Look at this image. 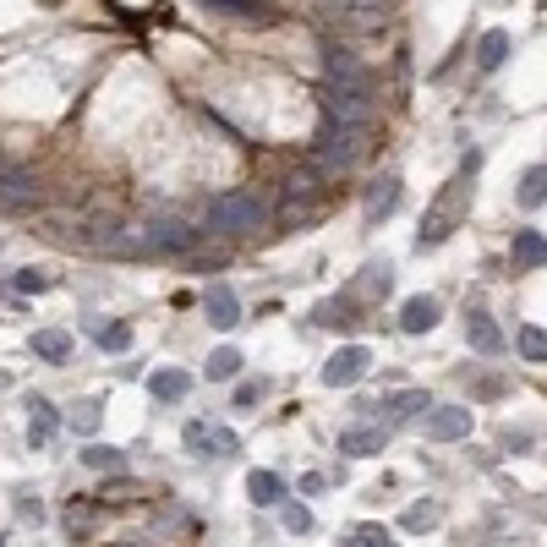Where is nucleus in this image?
Listing matches in <instances>:
<instances>
[{
    "label": "nucleus",
    "instance_id": "f257e3e1",
    "mask_svg": "<svg viewBox=\"0 0 547 547\" xmlns=\"http://www.w3.org/2000/svg\"><path fill=\"white\" fill-rule=\"evenodd\" d=\"M476 165H482V154L471 148V154H465V165H460V176L433 197V208H427L422 230H416V247H422V252H427V247H444V241L460 230V219L471 214V192H476L471 181H476Z\"/></svg>",
    "mask_w": 547,
    "mask_h": 547
},
{
    "label": "nucleus",
    "instance_id": "f03ea898",
    "mask_svg": "<svg viewBox=\"0 0 547 547\" xmlns=\"http://www.w3.org/2000/svg\"><path fill=\"white\" fill-rule=\"evenodd\" d=\"M323 77H329V115L362 121V115H367V99H372L367 66L356 61L351 50H329V55H323Z\"/></svg>",
    "mask_w": 547,
    "mask_h": 547
},
{
    "label": "nucleus",
    "instance_id": "7ed1b4c3",
    "mask_svg": "<svg viewBox=\"0 0 547 547\" xmlns=\"http://www.w3.org/2000/svg\"><path fill=\"white\" fill-rule=\"evenodd\" d=\"M362 137H367V121H345V115H329V121L318 126V165L323 170H351L356 159H362Z\"/></svg>",
    "mask_w": 547,
    "mask_h": 547
},
{
    "label": "nucleus",
    "instance_id": "20e7f679",
    "mask_svg": "<svg viewBox=\"0 0 547 547\" xmlns=\"http://www.w3.org/2000/svg\"><path fill=\"white\" fill-rule=\"evenodd\" d=\"M263 219H269V208H263L258 192H219L214 203H208V225H214L219 236H252Z\"/></svg>",
    "mask_w": 547,
    "mask_h": 547
},
{
    "label": "nucleus",
    "instance_id": "39448f33",
    "mask_svg": "<svg viewBox=\"0 0 547 547\" xmlns=\"http://www.w3.org/2000/svg\"><path fill=\"white\" fill-rule=\"evenodd\" d=\"M367 367H372L367 345H340V351L323 362V383H329V389H351V383L367 378Z\"/></svg>",
    "mask_w": 547,
    "mask_h": 547
},
{
    "label": "nucleus",
    "instance_id": "423d86ee",
    "mask_svg": "<svg viewBox=\"0 0 547 547\" xmlns=\"http://www.w3.org/2000/svg\"><path fill=\"white\" fill-rule=\"evenodd\" d=\"M422 427L433 444H460V438H471V411L465 405H433Z\"/></svg>",
    "mask_w": 547,
    "mask_h": 547
},
{
    "label": "nucleus",
    "instance_id": "0eeeda50",
    "mask_svg": "<svg viewBox=\"0 0 547 547\" xmlns=\"http://www.w3.org/2000/svg\"><path fill=\"white\" fill-rule=\"evenodd\" d=\"M394 208H400V176H378L367 186V203H362V214H367V225H383V219L394 214Z\"/></svg>",
    "mask_w": 547,
    "mask_h": 547
},
{
    "label": "nucleus",
    "instance_id": "6e6552de",
    "mask_svg": "<svg viewBox=\"0 0 547 547\" xmlns=\"http://www.w3.org/2000/svg\"><path fill=\"white\" fill-rule=\"evenodd\" d=\"M203 312H208V323H214V329H236L241 323V301H236V290L230 285H208L203 290Z\"/></svg>",
    "mask_w": 547,
    "mask_h": 547
},
{
    "label": "nucleus",
    "instance_id": "1a4fd4ad",
    "mask_svg": "<svg viewBox=\"0 0 547 547\" xmlns=\"http://www.w3.org/2000/svg\"><path fill=\"white\" fill-rule=\"evenodd\" d=\"M438 318H444L438 296H405V307H400V329L405 334H433Z\"/></svg>",
    "mask_w": 547,
    "mask_h": 547
},
{
    "label": "nucleus",
    "instance_id": "9d476101",
    "mask_svg": "<svg viewBox=\"0 0 547 547\" xmlns=\"http://www.w3.org/2000/svg\"><path fill=\"white\" fill-rule=\"evenodd\" d=\"M0 208H6V214H22V208H33V181H28V170L0 165Z\"/></svg>",
    "mask_w": 547,
    "mask_h": 547
},
{
    "label": "nucleus",
    "instance_id": "9b49d317",
    "mask_svg": "<svg viewBox=\"0 0 547 547\" xmlns=\"http://www.w3.org/2000/svg\"><path fill=\"white\" fill-rule=\"evenodd\" d=\"M465 340H471V351H476V356H498V351H504V334H498V323L487 318L482 307L465 312Z\"/></svg>",
    "mask_w": 547,
    "mask_h": 547
},
{
    "label": "nucleus",
    "instance_id": "f8f14e48",
    "mask_svg": "<svg viewBox=\"0 0 547 547\" xmlns=\"http://www.w3.org/2000/svg\"><path fill=\"white\" fill-rule=\"evenodd\" d=\"M509 258H515V269H547V236L542 230H515Z\"/></svg>",
    "mask_w": 547,
    "mask_h": 547
},
{
    "label": "nucleus",
    "instance_id": "ddd939ff",
    "mask_svg": "<svg viewBox=\"0 0 547 547\" xmlns=\"http://www.w3.org/2000/svg\"><path fill=\"white\" fill-rule=\"evenodd\" d=\"M148 394H154V400H165V405H181L186 394H192V372H181V367H159L154 378H148Z\"/></svg>",
    "mask_w": 547,
    "mask_h": 547
},
{
    "label": "nucleus",
    "instance_id": "4468645a",
    "mask_svg": "<svg viewBox=\"0 0 547 547\" xmlns=\"http://www.w3.org/2000/svg\"><path fill=\"white\" fill-rule=\"evenodd\" d=\"M55 433H61V416H55V405H50V400H28V444L44 449Z\"/></svg>",
    "mask_w": 547,
    "mask_h": 547
},
{
    "label": "nucleus",
    "instance_id": "2eb2a0df",
    "mask_svg": "<svg viewBox=\"0 0 547 547\" xmlns=\"http://www.w3.org/2000/svg\"><path fill=\"white\" fill-rule=\"evenodd\" d=\"M203 6L236 22H274V0H203Z\"/></svg>",
    "mask_w": 547,
    "mask_h": 547
},
{
    "label": "nucleus",
    "instance_id": "dca6fc26",
    "mask_svg": "<svg viewBox=\"0 0 547 547\" xmlns=\"http://www.w3.org/2000/svg\"><path fill=\"white\" fill-rule=\"evenodd\" d=\"M143 241H148L154 252H186V247H192V230H186V225H176V219H154Z\"/></svg>",
    "mask_w": 547,
    "mask_h": 547
},
{
    "label": "nucleus",
    "instance_id": "f3484780",
    "mask_svg": "<svg viewBox=\"0 0 547 547\" xmlns=\"http://www.w3.org/2000/svg\"><path fill=\"white\" fill-rule=\"evenodd\" d=\"M504 61H509V33L504 28H487L482 44H476V66H482V72H498Z\"/></svg>",
    "mask_w": 547,
    "mask_h": 547
},
{
    "label": "nucleus",
    "instance_id": "a211bd4d",
    "mask_svg": "<svg viewBox=\"0 0 547 547\" xmlns=\"http://www.w3.org/2000/svg\"><path fill=\"white\" fill-rule=\"evenodd\" d=\"M340 449H345L351 460H367V455H378V449H383V433H378V427H345V433H340Z\"/></svg>",
    "mask_w": 547,
    "mask_h": 547
},
{
    "label": "nucleus",
    "instance_id": "6ab92c4d",
    "mask_svg": "<svg viewBox=\"0 0 547 547\" xmlns=\"http://www.w3.org/2000/svg\"><path fill=\"white\" fill-rule=\"evenodd\" d=\"M33 356H39V362H66V356H72V334L66 329H39L33 334Z\"/></svg>",
    "mask_w": 547,
    "mask_h": 547
},
{
    "label": "nucleus",
    "instance_id": "aec40b11",
    "mask_svg": "<svg viewBox=\"0 0 547 547\" xmlns=\"http://www.w3.org/2000/svg\"><path fill=\"white\" fill-rule=\"evenodd\" d=\"M247 498H252L258 509H274L279 498H285V482H279L274 471H252V476H247Z\"/></svg>",
    "mask_w": 547,
    "mask_h": 547
},
{
    "label": "nucleus",
    "instance_id": "412c9836",
    "mask_svg": "<svg viewBox=\"0 0 547 547\" xmlns=\"http://www.w3.org/2000/svg\"><path fill=\"white\" fill-rule=\"evenodd\" d=\"M312 318H318L323 329H351V323H356V301L351 296H329V301H318Z\"/></svg>",
    "mask_w": 547,
    "mask_h": 547
},
{
    "label": "nucleus",
    "instance_id": "4be33fe9",
    "mask_svg": "<svg viewBox=\"0 0 547 547\" xmlns=\"http://www.w3.org/2000/svg\"><path fill=\"white\" fill-rule=\"evenodd\" d=\"M515 351H520V362H547V329H542V323H520V329H515Z\"/></svg>",
    "mask_w": 547,
    "mask_h": 547
},
{
    "label": "nucleus",
    "instance_id": "5701e85b",
    "mask_svg": "<svg viewBox=\"0 0 547 547\" xmlns=\"http://www.w3.org/2000/svg\"><path fill=\"white\" fill-rule=\"evenodd\" d=\"M383 405H389V416H394V422H405V416L433 411V394H427V389H405V394H394V400H383Z\"/></svg>",
    "mask_w": 547,
    "mask_h": 547
},
{
    "label": "nucleus",
    "instance_id": "b1692460",
    "mask_svg": "<svg viewBox=\"0 0 547 547\" xmlns=\"http://www.w3.org/2000/svg\"><path fill=\"white\" fill-rule=\"evenodd\" d=\"M520 208H542L547 203V165H531L526 176H520Z\"/></svg>",
    "mask_w": 547,
    "mask_h": 547
},
{
    "label": "nucleus",
    "instance_id": "393cba45",
    "mask_svg": "<svg viewBox=\"0 0 547 547\" xmlns=\"http://www.w3.org/2000/svg\"><path fill=\"white\" fill-rule=\"evenodd\" d=\"M236 372H241V351H236V345H219V351H208V378H214V383L236 378Z\"/></svg>",
    "mask_w": 547,
    "mask_h": 547
},
{
    "label": "nucleus",
    "instance_id": "a878e982",
    "mask_svg": "<svg viewBox=\"0 0 547 547\" xmlns=\"http://www.w3.org/2000/svg\"><path fill=\"white\" fill-rule=\"evenodd\" d=\"M279 526H285L290 537H307V531H312V509L307 504H279Z\"/></svg>",
    "mask_w": 547,
    "mask_h": 547
},
{
    "label": "nucleus",
    "instance_id": "bb28decb",
    "mask_svg": "<svg viewBox=\"0 0 547 547\" xmlns=\"http://www.w3.org/2000/svg\"><path fill=\"white\" fill-rule=\"evenodd\" d=\"M345 547H400V542H394L383 526H351V537H345Z\"/></svg>",
    "mask_w": 547,
    "mask_h": 547
},
{
    "label": "nucleus",
    "instance_id": "cd10ccee",
    "mask_svg": "<svg viewBox=\"0 0 547 547\" xmlns=\"http://www.w3.org/2000/svg\"><path fill=\"white\" fill-rule=\"evenodd\" d=\"M340 6L351 11L362 28H378V22H383V0H340Z\"/></svg>",
    "mask_w": 547,
    "mask_h": 547
},
{
    "label": "nucleus",
    "instance_id": "c85d7f7f",
    "mask_svg": "<svg viewBox=\"0 0 547 547\" xmlns=\"http://www.w3.org/2000/svg\"><path fill=\"white\" fill-rule=\"evenodd\" d=\"M83 465H93V471H126V455L121 449H83Z\"/></svg>",
    "mask_w": 547,
    "mask_h": 547
},
{
    "label": "nucleus",
    "instance_id": "c756f323",
    "mask_svg": "<svg viewBox=\"0 0 547 547\" xmlns=\"http://www.w3.org/2000/svg\"><path fill=\"white\" fill-rule=\"evenodd\" d=\"M438 520V504H411L405 509V531H427Z\"/></svg>",
    "mask_w": 547,
    "mask_h": 547
},
{
    "label": "nucleus",
    "instance_id": "7c9ffc66",
    "mask_svg": "<svg viewBox=\"0 0 547 547\" xmlns=\"http://www.w3.org/2000/svg\"><path fill=\"white\" fill-rule=\"evenodd\" d=\"M11 285H17V290H22V296H33V290H50V285H55V279H50V274H44V269H22L17 279H11Z\"/></svg>",
    "mask_w": 547,
    "mask_h": 547
},
{
    "label": "nucleus",
    "instance_id": "2f4dec72",
    "mask_svg": "<svg viewBox=\"0 0 547 547\" xmlns=\"http://www.w3.org/2000/svg\"><path fill=\"white\" fill-rule=\"evenodd\" d=\"M99 422H104V411H99V400H83V411L72 416V427L77 433H99Z\"/></svg>",
    "mask_w": 547,
    "mask_h": 547
},
{
    "label": "nucleus",
    "instance_id": "473e14b6",
    "mask_svg": "<svg viewBox=\"0 0 547 547\" xmlns=\"http://www.w3.org/2000/svg\"><path fill=\"white\" fill-rule=\"evenodd\" d=\"M208 444H214V427L186 422V449H192V455H208Z\"/></svg>",
    "mask_w": 547,
    "mask_h": 547
},
{
    "label": "nucleus",
    "instance_id": "72a5a7b5",
    "mask_svg": "<svg viewBox=\"0 0 547 547\" xmlns=\"http://www.w3.org/2000/svg\"><path fill=\"white\" fill-rule=\"evenodd\" d=\"M99 345L104 351H126V345H132V329H126V323H110V329H99Z\"/></svg>",
    "mask_w": 547,
    "mask_h": 547
},
{
    "label": "nucleus",
    "instance_id": "f704fd0d",
    "mask_svg": "<svg viewBox=\"0 0 547 547\" xmlns=\"http://www.w3.org/2000/svg\"><path fill=\"white\" fill-rule=\"evenodd\" d=\"M258 400H263V383H241L236 389V411H252Z\"/></svg>",
    "mask_w": 547,
    "mask_h": 547
},
{
    "label": "nucleus",
    "instance_id": "c9c22d12",
    "mask_svg": "<svg viewBox=\"0 0 547 547\" xmlns=\"http://www.w3.org/2000/svg\"><path fill=\"white\" fill-rule=\"evenodd\" d=\"M17 520H33V526H39V520H44V504H39V498H22V493H17Z\"/></svg>",
    "mask_w": 547,
    "mask_h": 547
},
{
    "label": "nucleus",
    "instance_id": "e433bc0d",
    "mask_svg": "<svg viewBox=\"0 0 547 547\" xmlns=\"http://www.w3.org/2000/svg\"><path fill=\"white\" fill-rule=\"evenodd\" d=\"M214 455H219V460H230V455H236V433H225V427H214Z\"/></svg>",
    "mask_w": 547,
    "mask_h": 547
},
{
    "label": "nucleus",
    "instance_id": "4c0bfd02",
    "mask_svg": "<svg viewBox=\"0 0 547 547\" xmlns=\"http://www.w3.org/2000/svg\"><path fill=\"white\" fill-rule=\"evenodd\" d=\"M0 547H6V542H0Z\"/></svg>",
    "mask_w": 547,
    "mask_h": 547
}]
</instances>
